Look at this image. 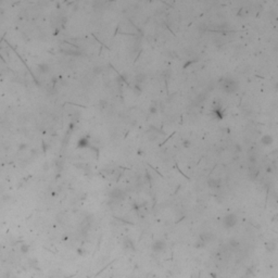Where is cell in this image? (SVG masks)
I'll return each mask as SVG.
<instances>
[{"label":"cell","mask_w":278,"mask_h":278,"mask_svg":"<svg viewBox=\"0 0 278 278\" xmlns=\"http://www.w3.org/2000/svg\"><path fill=\"white\" fill-rule=\"evenodd\" d=\"M221 88L225 91V93H234L238 90L239 84H238V82L234 78H224L223 81H222Z\"/></svg>","instance_id":"6da1fadb"},{"label":"cell","mask_w":278,"mask_h":278,"mask_svg":"<svg viewBox=\"0 0 278 278\" xmlns=\"http://www.w3.org/2000/svg\"><path fill=\"white\" fill-rule=\"evenodd\" d=\"M222 223H223L224 228H226V229L234 228V227H235V226L237 225V223H238V217H237L236 214L228 213V214H226L225 216L223 217Z\"/></svg>","instance_id":"7a4b0ae2"},{"label":"cell","mask_w":278,"mask_h":278,"mask_svg":"<svg viewBox=\"0 0 278 278\" xmlns=\"http://www.w3.org/2000/svg\"><path fill=\"white\" fill-rule=\"evenodd\" d=\"M110 198H111L112 200H115V201H122V200L125 198L126 193L125 191L123 190V189H121V188H114V189H112L111 191H110Z\"/></svg>","instance_id":"3957f363"},{"label":"cell","mask_w":278,"mask_h":278,"mask_svg":"<svg viewBox=\"0 0 278 278\" xmlns=\"http://www.w3.org/2000/svg\"><path fill=\"white\" fill-rule=\"evenodd\" d=\"M165 247H166V243H165L164 240H155L154 242L152 243V246H151V249L155 253H160V252L164 251Z\"/></svg>","instance_id":"277c9868"},{"label":"cell","mask_w":278,"mask_h":278,"mask_svg":"<svg viewBox=\"0 0 278 278\" xmlns=\"http://www.w3.org/2000/svg\"><path fill=\"white\" fill-rule=\"evenodd\" d=\"M260 171L257 167V165H249V169H248V176L251 181H255L259 175Z\"/></svg>","instance_id":"5b68a950"},{"label":"cell","mask_w":278,"mask_h":278,"mask_svg":"<svg viewBox=\"0 0 278 278\" xmlns=\"http://www.w3.org/2000/svg\"><path fill=\"white\" fill-rule=\"evenodd\" d=\"M214 239V234L212 233H204L201 235V241L203 243H210Z\"/></svg>","instance_id":"8992f818"},{"label":"cell","mask_w":278,"mask_h":278,"mask_svg":"<svg viewBox=\"0 0 278 278\" xmlns=\"http://www.w3.org/2000/svg\"><path fill=\"white\" fill-rule=\"evenodd\" d=\"M208 185H209L210 188L212 189H217V188L221 187V181L216 178H210L208 181Z\"/></svg>","instance_id":"52a82bcc"},{"label":"cell","mask_w":278,"mask_h":278,"mask_svg":"<svg viewBox=\"0 0 278 278\" xmlns=\"http://www.w3.org/2000/svg\"><path fill=\"white\" fill-rule=\"evenodd\" d=\"M261 143L263 146H271L274 143V138L271 135H264L261 138Z\"/></svg>","instance_id":"ba28073f"},{"label":"cell","mask_w":278,"mask_h":278,"mask_svg":"<svg viewBox=\"0 0 278 278\" xmlns=\"http://www.w3.org/2000/svg\"><path fill=\"white\" fill-rule=\"evenodd\" d=\"M37 69H38V71L40 72V73L46 74V73H48V72H49L50 67H49V65H48L47 63H40V64H38Z\"/></svg>","instance_id":"9c48e42d"},{"label":"cell","mask_w":278,"mask_h":278,"mask_svg":"<svg viewBox=\"0 0 278 278\" xmlns=\"http://www.w3.org/2000/svg\"><path fill=\"white\" fill-rule=\"evenodd\" d=\"M145 81H146V74H143V73L138 74L137 76L135 77V82L138 84V85H140V84H143Z\"/></svg>","instance_id":"30bf717a"},{"label":"cell","mask_w":278,"mask_h":278,"mask_svg":"<svg viewBox=\"0 0 278 278\" xmlns=\"http://www.w3.org/2000/svg\"><path fill=\"white\" fill-rule=\"evenodd\" d=\"M88 145V141H86L85 138H83V139H81V141H79L78 146L79 147H86V146Z\"/></svg>","instance_id":"8fae6325"},{"label":"cell","mask_w":278,"mask_h":278,"mask_svg":"<svg viewBox=\"0 0 278 278\" xmlns=\"http://www.w3.org/2000/svg\"><path fill=\"white\" fill-rule=\"evenodd\" d=\"M190 145H191V143H190L189 139H185V140H184V143H183L184 148H189L190 147Z\"/></svg>","instance_id":"7c38bea8"},{"label":"cell","mask_w":278,"mask_h":278,"mask_svg":"<svg viewBox=\"0 0 278 278\" xmlns=\"http://www.w3.org/2000/svg\"><path fill=\"white\" fill-rule=\"evenodd\" d=\"M157 107H155L154 105H152L151 107H150V113L151 114H157Z\"/></svg>","instance_id":"4fadbf2b"}]
</instances>
